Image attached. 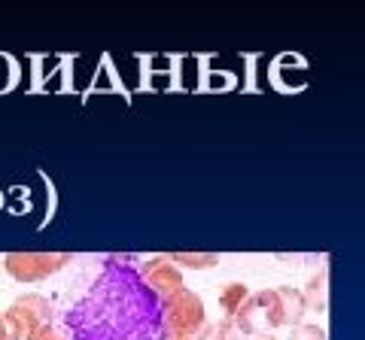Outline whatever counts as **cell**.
<instances>
[{"mask_svg": "<svg viewBox=\"0 0 365 340\" xmlns=\"http://www.w3.org/2000/svg\"><path fill=\"white\" fill-rule=\"evenodd\" d=\"M304 298L299 289L280 286L256 292L241 304L235 316V325L241 328L244 337H259L262 331H274V328H292L304 319Z\"/></svg>", "mask_w": 365, "mask_h": 340, "instance_id": "1", "label": "cell"}, {"mask_svg": "<svg viewBox=\"0 0 365 340\" xmlns=\"http://www.w3.org/2000/svg\"><path fill=\"white\" fill-rule=\"evenodd\" d=\"M162 307H165L162 340H210L213 322L207 319V307H204L201 294L182 289L177 298H170Z\"/></svg>", "mask_w": 365, "mask_h": 340, "instance_id": "2", "label": "cell"}, {"mask_svg": "<svg viewBox=\"0 0 365 340\" xmlns=\"http://www.w3.org/2000/svg\"><path fill=\"white\" fill-rule=\"evenodd\" d=\"M0 319L9 340H34L46 325H52V304L43 294H19Z\"/></svg>", "mask_w": 365, "mask_h": 340, "instance_id": "3", "label": "cell"}, {"mask_svg": "<svg viewBox=\"0 0 365 340\" xmlns=\"http://www.w3.org/2000/svg\"><path fill=\"white\" fill-rule=\"evenodd\" d=\"M71 253H9L4 255V270L16 282H43L71 265Z\"/></svg>", "mask_w": 365, "mask_h": 340, "instance_id": "4", "label": "cell"}, {"mask_svg": "<svg viewBox=\"0 0 365 340\" xmlns=\"http://www.w3.org/2000/svg\"><path fill=\"white\" fill-rule=\"evenodd\" d=\"M140 277H143L146 286H150V292L158 294V301L162 304H168L170 298H177V294L186 289V282H182V270L177 265H170L165 255H155V258H150V262H143Z\"/></svg>", "mask_w": 365, "mask_h": 340, "instance_id": "5", "label": "cell"}, {"mask_svg": "<svg viewBox=\"0 0 365 340\" xmlns=\"http://www.w3.org/2000/svg\"><path fill=\"white\" fill-rule=\"evenodd\" d=\"M250 298V289L244 282H225L220 289V310H222V319H235L241 304Z\"/></svg>", "mask_w": 365, "mask_h": 340, "instance_id": "6", "label": "cell"}, {"mask_svg": "<svg viewBox=\"0 0 365 340\" xmlns=\"http://www.w3.org/2000/svg\"><path fill=\"white\" fill-rule=\"evenodd\" d=\"M165 258L170 265L186 267V270H210V267L220 265V255L216 253H170Z\"/></svg>", "mask_w": 365, "mask_h": 340, "instance_id": "7", "label": "cell"}, {"mask_svg": "<svg viewBox=\"0 0 365 340\" xmlns=\"http://www.w3.org/2000/svg\"><path fill=\"white\" fill-rule=\"evenodd\" d=\"M326 286H329V274H326V270H319V274L311 282H307V289L302 292L307 310H314V313H323L326 310V294H329Z\"/></svg>", "mask_w": 365, "mask_h": 340, "instance_id": "8", "label": "cell"}, {"mask_svg": "<svg viewBox=\"0 0 365 340\" xmlns=\"http://www.w3.org/2000/svg\"><path fill=\"white\" fill-rule=\"evenodd\" d=\"M289 340H329L326 337V328L317 325V322H299L289 328Z\"/></svg>", "mask_w": 365, "mask_h": 340, "instance_id": "9", "label": "cell"}, {"mask_svg": "<svg viewBox=\"0 0 365 340\" xmlns=\"http://www.w3.org/2000/svg\"><path fill=\"white\" fill-rule=\"evenodd\" d=\"M210 340H247L241 334V328L235 325V319H220L210 328Z\"/></svg>", "mask_w": 365, "mask_h": 340, "instance_id": "10", "label": "cell"}, {"mask_svg": "<svg viewBox=\"0 0 365 340\" xmlns=\"http://www.w3.org/2000/svg\"><path fill=\"white\" fill-rule=\"evenodd\" d=\"M34 340H67V334L61 331V328H55V325H46Z\"/></svg>", "mask_w": 365, "mask_h": 340, "instance_id": "11", "label": "cell"}, {"mask_svg": "<svg viewBox=\"0 0 365 340\" xmlns=\"http://www.w3.org/2000/svg\"><path fill=\"white\" fill-rule=\"evenodd\" d=\"M0 340H9V337H6V325H4V319H0Z\"/></svg>", "mask_w": 365, "mask_h": 340, "instance_id": "12", "label": "cell"}, {"mask_svg": "<svg viewBox=\"0 0 365 340\" xmlns=\"http://www.w3.org/2000/svg\"><path fill=\"white\" fill-rule=\"evenodd\" d=\"M256 340H277V337H274V334H259Z\"/></svg>", "mask_w": 365, "mask_h": 340, "instance_id": "13", "label": "cell"}]
</instances>
